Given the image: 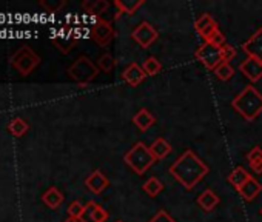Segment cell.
Masks as SVG:
<instances>
[{
	"mask_svg": "<svg viewBox=\"0 0 262 222\" xmlns=\"http://www.w3.org/2000/svg\"><path fill=\"white\" fill-rule=\"evenodd\" d=\"M208 173V167L199 159L193 150H187L170 167V174L187 190L194 188Z\"/></svg>",
	"mask_w": 262,
	"mask_h": 222,
	"instance_id": "6da1fadb",
	"label": "cell"
},
{
	"mask_svg": "<svg viewBox=\"0 0 262 222\" xmlns=\"http://www.w3.org/2000/svg\"><path fill=\"white\" fill-rule=\"evenodd\" d=\"M231 106L244 119L254 121L262 113V94L253 85H248L231 100Z\"/></svg>",
	"mask_w": 262,
	"mask_h": 222,
	"instance_id": "7a4b0ae2",
	"label": "cell"
},
{
	"mask_svg": "<svg viewBox=\"0 0 262 222\" xmlns=\"http://www.w3.org/2000/svg\"><path fill=\"white\" fill-rule=\"evenodd\" d=\"M123 161L135 173L144 174L147 173V170H150V167H153V164L156 162V158L153 156L151 150L144 142H138L123 156Z\"/></svg>",
	"mask_w": 262,
	"mask_h": 222,
	"instance_id": "3957f363",
	"label": "cell"
},
{
	"mask_svg": "<svg viewBox=\"0 0 262 222\" xmlns=\"http://www.w3.org/2000/svg\"><path fill=\"white\" fill-rule=\"evenodd\" d=\"M68 74L71 76V79H74L77 83H80L83 86V85H86L96 79V76L99 74V68L86 56H80L68 68Z\"/></svg>",
	"mask_w": 262,
	"mask_h": 222,
	"instance_id": "277c9868",
	"label": "cell"
},
{
	"mask_svg": "<svg viewBox=\"0 0 262 222\" xmlns=\"http://www.w3.org/2000/svg\"><path fill=\"white\" fill-rule=\"evenodd\" d=\"M196 59L202 62L208 70H216L224 60H222V50L211 45L210 42H204L198 51H196Z\"/></svg>",
	"mask_w": 262,
	"mask_h": 222,
	"instance_id": "5b68a950",
	"label": "cell"
},
{
	"mask_svg": "<svg viewBox=\"0 0 262 222\" xmlns=\"http://www.w3.org/2000/svg\"><path fill=\"white\" fill-rule=\"evenodd\" d=\"M40 59L36 53H33L28 47L20 48L14 56H13V65L17 71H20L24 76L30 74L37 65Z\"/></svg>",
	"mask_w": 262,
	"mask_h": 222,
	"instance_id": "8992f818",
	"label": "cell"
},
{
	"mask_svg": "<svg viewBox=\"0 0 262 222\" xmlns=\"http://www.w3.org/2000/svg\"><path fill=\"white\" fill-rule=\"evenodd\" d=\"M131 36L142 48H150V45H153L158 39V31L148 22H142L135 28Z\"/></svg>",
	"mask_w": 262,
	"mask_h": 222,
	"instance_id": "52a82bcc",
	"label": "cell"
},
{
	"mask_svg": "<svg viewBox=\"0 0 262 222\" xmlns=\"http://www.w3.org/2000/svg\"><path fill=\"white\" fill-rule=\"evenodd\" d=\"M91 37L100 47H106L113 40V37H114V30H113L110 22L96 20V24L91 28Z\"/></svg>",
	"mask_w": 262,
	"mask_h": 222,
	"instance_id": "ba28073f",
	"label": "cell"
},
{
	"mask_svg": "<svg viewBox=\"0 0 262 222\" xmlns=\"http://www.w3.org/2000/svg\"><path fill=\"white\" fill-rule=\"evenodd\" d=\"M239 70L250 82H257L262 77V60L254 57H247L239 65Z\"/></svg>",
	"mask_w": 262,
	"mask_h": 222,
	"instance_id": "9c48e42d",
	"label": "cell"
},
{
	"mask_svg": "<svg viewBox=\"0 0 262 222\" xmlns=\"http://www.w3.org/2000/svg\"><path fill=\"white\" fill-rule=\"evenodd\" d=\"M242 50L248 57L262 60V28H259L247 42L242 43Z\"/></svg>",
	"mask_w": 262,
	"mask_h": 222,
	"instance_id": "30bf717a",
	"label": "cell"
},
{
	"mask_svg": "<svg viewBox=\"0 0 262 222\" xmlns=\"http://www.w3.org/2000/svg\"><path fill=\"white\" fill-rule=\"evenodd\" d=\"M122 77H123V80H125L129 86H138V85H141V83L145 80L147 74H145V71L142 70L141 65H138V63H129V65L123 70Z\"/></svg>",
	"mask_w": 262,
	"mask_h": 222,
	"instance_id": "8fae6325",
	"label": "cell"
},
{
	"mask_svg": "<svg viewBox=\"0 0 262 222\" xmlns=\"http://www.w3.org/2000/svg\"><path fill=\"white\" fill-rule=\"evenodd\" d=\"M108 184H110L108 177H106L100 170L93 171V173L85 179V185H86V188H88L90 191H93L94 194L102 193V191L108 187Z\"/></svg>",
	"mask_w": 262,
	"mask_h": 222,
	"instance_id": "7c38bea8",
	"label": "cell"
},
{
	"mask_svg": "<svg viewBox=\"0 0 262 222\" xmlns=\"http://www.w3.org/2000/svg\"><path fill=\"white\" fill-rule=\"evenodd\" d=\"M133 124L141 131H147V130H150L156 124V118L150 113L147 108H141L138 113L133 116Z\"/></svg>",
	"mask_w": 262,
	"mask_h": 222,
	"instance_id": "4fadbf2b",
	"label": "cell"
},
{
	"mask_svg": "<svg viewBox=\"0 0 262 222\" xmlns=\"http://www.w3.org/2000/svg\"><path fill=\"white\" fill-rule=\"evenodd\" d=\"M260 191H262V185H260L256 179H253V177H250V179L237 190V193H239L245 201H253Z\"/></svg>",
	"mask_w": 262,
	"mask_h": 222,
	"instance_id": "5bb4252c",
	"label": "cell"
},
{
	"mask_svg": "<svg viewBox=\"0 0 262 222\" xmlns=\"http://www.w3.org/2000/svg\"><path fill=\"white\" fill-rule=\"evenodd\" d=\"M198 205L204 210V211H211L217 204H219V196L213 191V190H210V188H207V190H204L202 193H201V196L198 197Z\"/></svg>",
	"mask_w": 262,
	"mask_h": 222,
	"instance_id": "9a60e30c",
	"label": "cell"
},
{
	"mask_svg": "<svg viewBox=\"0 0 262 222\" xmlns=\"http://www.w3.org/2000/svg\"><path fill=\"white\" fill-rule=\"evenodd\" d=\"M144 4V0H116L114 5L119 8L116 17H119L120 14H135Z\"/></svg>",
	"mask_w": 262,
	"mask_h": 222,
	"instance_id": "2e32d148",
	"label": "cell"
},
{
	"mask_svg": "<svg viewBox=\"0 0 262 222\" xmlns=\"http://www.w3.org/2000/svg\"><path fill=\"white\" fill-rule=\"evenodd\" d=\"M150 150H151L153 156L156 158V161H162V159H165V158L171 153L173 148H171V145L168 144V141H165L164 138H158V139L151 144Z\"/></svg>",
	"mask_w": 262,
	"mask_h": 222,
	"instance_id": "e0dca14e",
	"label": "cell"
},
{
	"mask_svg": "<svg viewBox=\"0 0 262 222\" xmlns=\"http://www.w3.org/2000/svg\"><path fill=\"white\" fill-rule=\"evenodd\" d=\"M250 177H251L250 173H248L244 167H236V168L228 174V182H230L236 190H239Z\"/></svg>",
	"mask_w": 262,
	"mask_h": 222,
	"instance_id": "ac0fdd59",
	"label": "cell"
},
{
	"mask_svg": "<svg viewBox=\"0 0 262 222\" xmlns=\"http://www.w3.org/2000/svg\"><path fill=\"white\" fill-rule=\"evenodd\" d=\"M43 202L50 207V208H57L62 202H63V194L56 188V187H51L45 191L43 194Z\"/></svg>",
	"mask_w": 262,
	"mask_h": 222,
	"instance_id": "d6986e66",
	"label": "cell"
},
{
	"mask_svg": "<svg viewBox=\"0 0 262 222\" xmlns=\"http://www.w3.org/2000/svg\"><path fill=\"white\" fill-rule=\"evenodd\" d=\"M70 34H71V33H70ZM70 34H67V31H60V37L53 39L54 43L57 45V48H59L62 53H68V51L74 47V43H76V40H77L74 36H70Z\"/></svg>",
	"mask_w": 262,
	"mask_h": 222,
	"instance_id": "ffe728a7",
	"label": "cell"
},
{
	"mask_svg": "<svg viewBox=\"0 0 262 222\" xmlns=\"http://www.w3.org/2000/svg\"><path fill=\"white\" fill-rule=\"evenodd\" d=\"M162 190H164V184H162L158 177H150V179H147L145 184H144V191H145L150 197H156Z\"/></svg>",
	"mask_w": 262,
	"mask_h": 222,
	"instance_id": "44dd1931",
	"label": "cell"
},
{
	"mask_svg": "<svg viewBox=\"0 0 262 222\" xmlns=\"http://www.w3.org/2000/svg\"><path fill=\"white\" fill-rule=\"evenodd\" d=\"M108 7H110V4L106 0H96V2H91V4H88V2L83 4V8L93 16H100L102 13H105L108 10Z\"/></svg>",
	"mask_w": 262,
	"mask_h": 222,
	"instance_id": "7402d4cb",
	"label": "cell"
},
{
	"mask_svg": "<svg viewBox=\"0 0 262 222\" xmlns=\"http://www.w3.org/2000/svg\"><path fill=\"white\" fill-rule=\"evenodd\" d=\"M142 70L145 71L147 76H156L162 70V63L156 57H148L142 63Z\"/></svg>",
	"mask_w": 262,
	"mask_h": 222,
	"instance_id": "603a6c76",
	"label": "cell"
},
{
	"mask_svg": "<svg viewBox=\"0 0 262 222\" xmlns=\"http://www.w3.org/2000/svg\"><path fill=\"white\" fill-rule=\"evenodd\" d=\"M214 74H216V77L219 79V80H228V79H231L233 77V74H234V70L231 68V65L228 63V62H222L216 70H214Z\"/></svg>",
	"mask_w": 262,
	"mask_h": 222,
	"instance_id": "cb8c5ba5",
	"label": "cell"
},
{
	"mask_svg": "<svg viewBox=\"0 0 262 222\" xmlns=\"http://www.w3.org/2000/svg\"><path fill=\"white\" fill-rule=\"evenodd\" d=\"M97 68H99L100 71H105V73L113 71V68H114V59H113V56L108 54V53L102 54V56L99 57V60H97Z\"/></svg>",
	"mask_w": 262,
	"mask_h": 222,
	"instance_id": "d4e9b609",
	"label": "cell"
},
{
	"mask_svg": "<svg viewBox=\"0 0 262 222\" xmlns=\"http://www.w3.org/2000/svg\"><path fill=\"white\" fill-rule=\"evenodd\" d=\"M10 131L16 136V138H20L24 136L27 131H28V124L22 119H14L11 124H10Z\"/></svg>",
	"mask_w": 262,
	"mask_h": 222,
	"instance_id": "484cf974",
	"label": "cell"
},
{
	"mask_svg": "<svg viewBox=\"0 0 262 222\" xmlns=\"http://www.w3.org/2000/svg\"><path fill=\"white\" fill-rule=\"evenodd\" d=\"M216 20L210 16V14H202L198 20H196V24H194V28H196V31L201 34L207 27H210L211 24H214Z\"/></svg>",
	"mask_w": 262,
	"mask_h": 222,
	"instance_id": "4316f807",
	"label": "cell"
},
{
	"mask_svg": "<svg viewBox=\"0 0 262 222\" xmlns=\"http://www.w3.org/2000/svg\"><path fill=\"white\" fill-rule=\"evenodd\" d=\"M96 205H97V204H96L94 201H90L88 204H85L83 213H82V216L79 217V220H80V222H94V219H93V211H94Z\"/></svg>",
	"mask_w": 262,
	"mask_h": 222,
	"instance_id": "83f0119b",
	"label": "cell"
},
{
	"mask_svg": "<svg viewBox=\"0 0 262 222\" xmlns=\"http://www.w3.org/2000/svg\"><path fill=\"white\" fill-rule=\"evenodd\" d=\"M83 208H85V205H83L82 202H79V201L71 202L70 207H68V214H70V217H71V219H79V217L82 216V213H83Z\"/></svg>",
	"mask_w": 262,
	"mask_h": 222,
	"instance_id": "f1b7e54d",
	"label": "cell"
},
{
	"mask_svg": "<svg viewBox=\"0 0 262 222\" xmlns=\"http://www.w3.org/2000/svg\"><path fill=\"white\" fill-rule=\"evenodd\" d=\"M221 50H222V60H224V62H228V63H230V60H233V59L237 56L236 50H234L231 45H227V43H225Z\"/></svg>",
	"mask_w": 262,
	"mask_h": 222,
	"instance_id": "f546056e",
	"label": "cell"
},
{
	"mask_svg": "<svg viewBox=\"0 0 262 222\" xmlns=\"http://www.w3.org/2000/svg\"><path fill=\"white\" fill-rule=\"evenodd\" d=\"M148 222H178V220H174L165 210H159Z\"/></svg>",
	"mask_w": 262,
	"mask_h": 222,
	"instance_id": "4dcf8cb0",
	"label": "cell"
},
{
	"mask_svg": "<svg viewBox=\"0 0 262 222\" xmlns=\"http://www.w3.org/2000/svg\"><path fill=\"white\" fill-rule=\"evenodd\" d=\"M93 219H94V222H105L108 219V211L103 207L96 205V208L93 211Z\"/></svg>",
	"mask_w": 262,
	"mask_h": 222,
	"instance_id": "1f68e13d",
	"label": "cell"
},
{
	"mask_svg": "<svg viewBox=\"0 0 262 222\" xmlns=\"http://www.w3.org/2000/svg\"><path fill=\"white\" fill-rule=\"evenodd\" d=\"M207 42H210L211 45H214V47H217V48H222V47L225 45V37H224V34L217 30Z\"/></svg>",
	"mask_w": 262,
	"mask_h": 222,
	"instance_id": "d6a6232c",
	"label": "cell"
},
{
	"mask_svg": "<svg viewBox=\"0 0 262 222\" xmlns=\"http://www.w3.org/2000/svg\"><path fill=\"white\" fill-rule=\"evenodd\" d=\"M262 159V148L260 147H253L250 153H247V161L251 164L254 161H260Z\"/></svg>",
	"mask_w": 262,
	"mask_h": 222,
	"instance_id": "836d02e7",
	"label": "cell"
},
{
	"mask_svg": "<svg viewBox=\"0 0 262 222\" xmlns=\"http://www.w3.org/2000/svg\"><path fill=\"white\" fill-rule=\"evenodd\" d=\"M65 5V2H59V4H48V2H42V7H45V10H48L50 13H56L59 8H62Z\"/></svg>",
	"mask_w": 262,
	"mask_h": 222,
	"instance_id": "e575fe53",
	"label": "cell"
},
{
	"mask_svg": "<svg viewBox=\"0 0 262 222\" xmlns=\"http://www.w3.org/2000/svg\"><path fill=\"white\" fill-rule=\"evenodd\" d=\"M250 168L254 171V173H262V159L260 161H254L250 164Z\"/></svg>",
	"mask_w": 262,
	"mask_h": 222,
	"instance_id": "d590c367",
	"label": "cell"
},
{
	"mask_svg": "<svg viewBox=\"0 0 262 222\" xmlns=\"http://www.w3.org/2000/svg\"><path fill=\"white\" fill-rule=\"evenodd\" d=\"M65 222H80V220H79V219H71V217H70V219L65 220Z\"/></svg>",
	"mask_w": 262,
	"mask_h": 222,
	"instance_id": "8d00e7d4",
	"label": "cell"
},
{
	"mask_svg": "<svg viewBox=\"0 0 262 222\" xmlns=\"http://www.w3.org/2000/svg\"><path fill=\"white\" fill-rule=\"evenodd\" d=\"M116 222H123V220H116Z\"/></svg>",
	"mask_w": 262,
	"mask_h": 222,
	"instance_id": "74e56055",
	"label": "cell"
},
{
	"mask_svg": "<svg viewBox=\"0 0 262 222\" xmlns=\"http://www.w3.org/2000/svg\"><path fill=\"white\" fill-rule=\"evenodd\" d=\"M260 214H262V208H260Z\"/></svg>",
	"mask_w": 262,
	"mask_h": 222,
	"instance_id": "f35d334b",
	"label": "cell"
}]
</instances>
